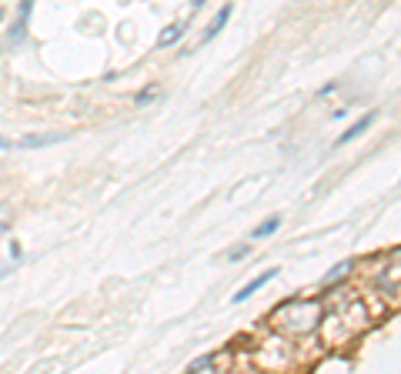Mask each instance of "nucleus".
Segmentation results:
<instances>
[{
	"label": "nucleus",
	"mask_w": 401,
	"mask_h": 374,
	"mask_svg": "<svg viewBox=\"0 0 401 374\" xmlns=\"http://www.w3.org/2000/svg\"><path fill=\"white\" fill-rule=\"evenodd\" d=\"M278 324L288 331H311L318 328V317H321V308L314 301H288L284 308H278Z\"/></svg>",
	"instance_id": "obj_1"
},
{
	"label": "nucleus",
	"mask_w": 401,
	"mask_h": 374,
	"mask_svg": "<svg viewBox=\"0 0 401 374\" xmlns=\"http://www.w3.org/2000/svg\"><path fill=\"white\" fill-rule=\"evenodd\" d=\"M275 278H278V268H271V271H264V274H258L254 281H247V285L241 287L238 294H234V298H231V304H245V301H251V298H254V294H258V291H261L264 285H268V281H275Z\"/></svg>",
	"instance_id": "obj_2"
},
{
	"label": "nucleus",
	"mask_w": 401,
	"mask_h": 374,
	"mask_svg": "<svg viewBox=\"0 0 401 374\" xmlns=\"http://www.w3.org/2000/svg\"><path fill=\"white\" fill-rule=\"evenodd\" d=\"M231 14H234V3H224V7H221V10H217V14L211 17V24H207V30L200 34V44H211V41L217 37V34H221V30L228 27V20H231Z\"/></svg>",
	"instance_id": "obj_3"
},
{
	"label": "nucleus",
	"mask_w": 401,
	"mask_h": 374,
	"mask_svg": "<svg viewBox=\"0 0 401 374\" xmlns=\"http://www.w3.org/2000/svg\"><path fill=\"white\" fill-rule=\"evenodd\" d=\"M61 141H67V134H27V137H20L14 148L37 150V148H54V144H61Z\"/></svg>",
	"instance_id": "obj_4"
},
{
	"label": "nucleus",
	"mask_w": 401,
	"mask_h": 374,
	"mask_svg": "<svg viewBox=\"0 0 401 374\" xmlns=\"http://www.w3.org/2000/svg\"><path fill=\"white\" fill-rule=\"evenodd\" d=\"M374 120H378V114H374V110H368V114H365L361 120H355V124H351V127H348V131H344V134H341L338 141H335V144H338V148H344V144H351V141H358V137L365 134V131H368V127L374 124Z\"/></svg>",
	"instance_id": "obj_5"
},
{
	"label": "nucleus",
	"mask_w": 401,
	"mask_h": 374,
	"mask_svg": "<svg viewBox=\"0 0 401 374\" xmlns=\"http://www.w3.org/2000/svg\"><path fill=\"white\" fill-rule=\"evenodd\" d=\"M184 30H187V24H181V20H177V24H168V27L157 34V50H168V47H174L181 37H184Z\"/></svg>",
	"instance_id": "obj_6"
},
{
	"label": "nucleus",
	"mask_w": 401,
	"mask_h": 374,
	"mask_svg": "<svg viewBox=\"0 0 401 374\" xmlns=\"http://www.w3.org/2000/svg\"><path fill=\"white\" fill-rule=\"evenodd\" d=\"M278 227H281V214H271L268 221H261V224L254 227V234H251V238H268V234H275Z\"/></svg>",
	"instance_id": "obj_7"
},
{
	"label": "nucleus",
	"mask_w": 401,
	"mask_h": 374,
	"mask_svg": "<svg viewBox=\"0 0 401 374\" xmlns=\"http://www.w3.org/2000/svg\"><path fill=\"white\" fill-rule=\"evenodd\" d=\"M187 371H194V374H200V371H214V354H204V358H194L191 364H187Z\"/></svg>",
	"instance_id": "obj_8"
},
{
	"label": "nucleus",
	"mask_w": 401,
	"mask_h": 374,
	"mask_svg": "<svg viewBox=\"0 0 401 374\" xmlns=\"http://www.w3.org/2000/svg\"><path fill=\"white\" fill-rule=\"evenodd\" d=\"M351 268H355V261H341L338 268H331L328 274H324V285H331V281H338V278H344V274H348Z\"/></svg>",
	"instance_id": "obj_9"
},
{
	"label": "nucleus",
	"mask_w": 401,
	"mask_h": 374,
	"mask_svg": "<svg viewBox=\"0 0 401 374\" xmlns=\"http://www.w3.org/2000/svg\"><path fill=\"white\" fill-rule=\"evenodd\" d=\"M157 94H161V87H144V90L138 94V97H134V104H140V107H144V104H151V101H154Z\"/></svg>",
	"instance_id": "obj_10"
},
{
	"label": "nucleus",
	"mask_w": 401,
	"mask_h": 374,
	"mask_svg": "<svg viewBox=\"0 0 401 374\" xmlns=\"http://www.w3.org/2000/svg\"><path fill=\"white\" fill-rule=\"evenodd\" d=\"M31 14H34V0H20V3H17V17H20V20H31Z\"/></svg>",
	"instance_id": "obj_11"
},
{
	"label": "nucleus",
	"mask_w": 401,
	"mask_h": 374,
	"mask_svg": "<svg viewBox=\"0 0 401 374\" xmlns=\"http://www.w3.org/2000/svg\"><path fill=\"white\" fill-rule=\"evenodd\" d=\"M247 254H251V244H238L231 254H228V261H241V257H247Z\"/></svg>",
	"instance_id": "obj_12"
},
{
	"label": "nucleus",
	"mask_w": 401,
	"mask_h": 374,
	"mask_svg": "<svg viewBox=\"0 0 401 374\" xmlns=\"http://www.w3.org/2000/svg\"><path fill=\"white\" fill-rule=\"evenodd\" d=\"M10 257H14V261H20V244H17V240H10Z\"/></svg>",
	"instance_id": "obj_13"
},
{
	"label": "nucleus",
	"mask_w": 401,
	"mask_h": 374,
	"mask_svg": "<svg viewBox=\"0 0 401 374\" xmlns=\"http://www.w3.org/2000/svg\"><path fill=\"white\" fill-rule=\"evenodd\" d=\"M0 150H14V141H7V137L0 134Z\"/></svg>",
	"instance_id": "obj_14"
},
{
	"label": "nucleus",
	"mask_w": 401,
	"mask_h": 374,
	"mask_svg": "<svg viewBox=\"0 0 401 374\" xmlns=\"http://www.w3.org/2000/svg\"><path fill=\"white\" fill-rule=\"evenodd\" d=\"M7 231H10V221H7V217H0V238H3Z\"/></svg>",
	"instance_id": "obj_15"
},
{
	"label": "nucleus",
	"mask_w": 401,
	"mask_h": 374,
	"mask_svg": "<svg viewBox=\"0 0 401 374\" xmlns=\"http://www.w3.org/2000/svg\"><path fill=\"white\" fill-rule=\"evenodd\" d=\"M204 3H207V0H191V7H204Z\"/></svg>",
	"instance_id": "obj_16"
},
{
	"label": "nucleus",
	"mask_w": 401,
	"mask_h": 374,
	"mask_svg": "<svg viewBox=\"0 0 401 374\" xmlns=\"http://www.w3.org/2000/svg\"><path fill=\"white\" fill-rule=\"evenodd\" d=\"M3 17H7V14H3V7H0V20H3Z\"/></svg>",
	"instance_id": "obj_17"
}]
</instances>
